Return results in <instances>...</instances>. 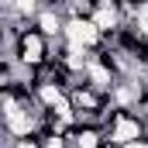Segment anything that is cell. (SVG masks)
I'll return each mask as SVG.
<instances>
[{
	"instance_id": "obj_6",
	"label": "cell",
	"mask_w": 148,
	"mask_h": 148,
	"mask_svg": "<svg viewBox=\"0 0 148 148\" xmlns=\"http://www.w3.org/2000/svg\"><path fill=\"white\" fill-rule=\"evenodd\" d=\"M14 148H41V138H21L14 141Z\"/></svg>"
},
{
	"instance_id": "obj_3",
	"label": "cell",
	"mask_w": 148,
	"mask_h": 148,
	"mask_svg": "<svg viewBox=\"0 0 148 148\" xmlns=\"http://www.w3.org/2000/svg\"><path fill=\"white\" fill-rule=\"evenodd\" d=\"M62 38L69 45H76V48H86V52H97L103 45V35L93 24V17H73V21H66V35Z\"/></svg>"
},
{
	"instance_id": "obj_5",
	"label": "cell",
	"mask_w": 148,
	"mask_h": 148,
	"mask_svg": "<svg viewBox=\"0 0 148 148\" xmlns=\"http://www.w3.org/2000/svg\"><path fill=\"white\" fill-rule=\"evenodd\" d=\"M38 138H41V148H73L69 138H62V134H38Z\"/></svg>"
},
{
	"instance_id": "obj_1",
	"label": "cell",
	"mask_w": 148,
	"mask_h": 148,
	"mask_svg": "<svg viewBox=\"0 0 148 148\" xmlns=\"http://www.w3.org/2000/svg\"><path fill=\"white\" fill-rule=\"evenodd\" d=\"M17 62H21L24 69H31V73H38L41 66L52 62V41L41 35L35 24H31L28 31H21V41H17Z\"/></svg>"
},
{
	"instance_id": "obj_4",
	"label": "cell",
	"mask_w": 148,
	"mask_h": 148,
	"mask_svg": "<svg viewBox=\"0 0 148 148\" xmlns=\"http://www.w3.org/2000/svg\"><path fill=\"white\" fill-rule=\"evenodd\" d=\"M93 24L100 28L103 38H114L124 28V14H121V0H97V10H93Z\"/></svg>"
},
{
	"instance_id": "obj_2",
	"label": "cell",
	"mask_w": 148,
	"mask_h": 148,
	"mask_svg": "<svg viewBox=\"0 0 148 148\" xmlns=\"http://www.w3.org/2000/svg\"><path fill=\"white\" fill-rule=\"evenodd\" d=\"M103 131H107V145H114V148H124V145H131V141L148 138V127L127 110H114Z\"/></svg>"
}]
</instances>
